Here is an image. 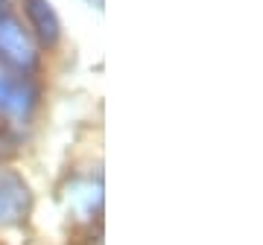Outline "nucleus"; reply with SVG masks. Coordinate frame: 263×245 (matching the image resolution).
I'll return each mask as SVG.
<instances>
[{
    "label": "nucleus",
    "instance_id": "nucleus-5",
    "mask_svg": "<svg viewBox=\"0 0 263 245\" xmlns=\"http://www.w3.org/2000/svg\"><path fill=\"white\" fill-rule=\"evenodd\" d=\"M100 198H103L100 196V184H94V181H76L73 187L67 190V205L82 216H91L100 208Z\"/></svg>",
    "mask_w": 263,
    "mask_h": 245
},
{
    "label": "nucleus",
    "instance_id": "nucleus-2",
    "mask_svg": "<svg viewBox=\"0 0 263 245\" xmlns=\"http://www.w3.org/2000/svg\"><path fill=\"white\" fill-rule=\"evenodd\" d=\"M38 105V88L27 73L0 65V114L6 120L24 122Z\"/></svg>",
    "mask_w": 263,
    "mask_h": 245
},
{
    "label": "nucleus",
    "instance_id": "nucleus-4",
    "mask_svg": "<svg viewBox=\"0 0 263 245\" xmlns=\"http://www.w3.org/2000/svg\"><path fill=\"white\" fill-rule=\"evenodd\" d=\"M24 12L29 21V32L35 41H41L44 47H53L62 38V18L56 15L50 0H24Z\"/></svg>",
    "mask_w": 263,
    "mask_h": 245
},
{
    "label": "nucleus",
    "instance_id": "nucleus-6",
    "mask_svg": "<svg viewBox=\"0 0 263 245\" xmlns=\"http://www.w3.org/2000/svg\"><path fill=\"white\" fill-rule=\"evenodd\" d=\"M88 3H91L94 9H103V0H88Z\"/></svg>",
    "mask_w": 263,
    "mask_h": 245
},
{
    "label": "nucleus",
    "instance_id": "nucleus-1",
    "mask_svg": "<svg viewBox=\"0 0 263 245\" xmlns=\"http://www.w3.org/2000/svg\"><path fill=\"white\" fill-rule=\"evenodd\" d=\"M0 65L29 73L38 65V41L12 12H0Z\"/></svg>",
    "mask_w": 263,
    "mask_h": 245
},
{
    "label": "nucleus",
    "instance_id": "nucleus-3",
    "mask_svg": "<svg viewBox=\"0 0 263 245\" xmlns=\"http://www.w3.org/2000/svg\"><path fill=\"white\" fill-rule=\"evenodd\" d=\"M29 208H32V196H29L27 181L15 172L0 170V225L24 222Z\"/></svg>",
    "mask_w": 263,
    "mask_h": 245
}]
</instances>
